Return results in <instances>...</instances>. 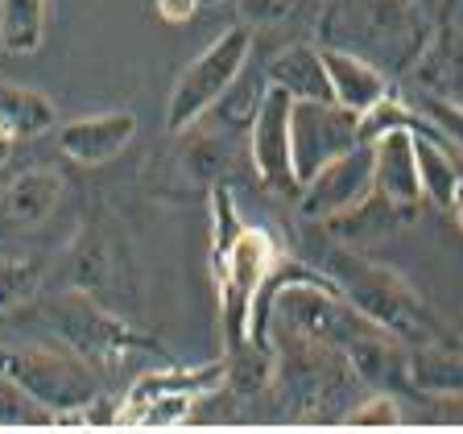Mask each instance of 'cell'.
I'll return each mask as SVG.
<instances>
[{
    "instance_id": "1",
    "label": "cell",
    "mask_w": 463,
    "mask_h": 434,
    "mask_svg": "<svg viewBox=\"0 0 463 434\" xmlns=\"http://www.w3.org/2000/svg\"><path fill=\"white\" fill-rule=\"evenodd\" d=\"M434 29V13L418 0H323L318 46L347 50L389 79L414 71Z\"/></svg>"
},
{
    "instance_id": "2",
    "label": "cell",
    "mask_w": 463,
    "mask_h": 434,
    "mask_svg": "<svg viewBox=\"0 0 463 434\" xmlns=\"http://www.w3.org/2000/svg\"><path fill=\"white\" fill-rule=\"evenodd\" d=\"M327 278L335 281V289L344 294L352 307L360 310L364 318H373L376 327H385L389 335H397L402 344H430V339H443V323L418 298V289L402 278V273L385 269V265H376L368 260L364 252L339 249L327 252Z\"/></svg>"
},
{
    "instance_id": "3",
    "label": "cell",
    "mask_w": 463,
    "mask_h": 434,
    "mask_svg": "<svg viewBox=\"0 0 463 434\" xmlns=\"http://www.w3.org/2000/svg\"><path fill=\"white\" fill-rule=\"evenodd\" d=\"M0 381L42 405L50 414V426H54V414H67L99 397V373L71 347L0 344Z\"/></svg>"
},
{
    "instance_id": "4",
    "label": "cell",
    "mask_w": 463,
    "mask_h": 434,
    "mask_svg": "<svg viewBox=\"0 0 463 434\" xmlns=\"http://www.w3.org/2000/svg\"><path fill=\"white\" fill-rule=\"evenodd\" d=\"M252 54V29L236 25L223 29L212 46L203 50L199 58H191V67L178 75L170 99H165V133H186L212 112L228 87H236V79L244 75Z\"/></svg>"
},
{
    "instance_id": "5",
    "label": "cell",
    "mask_w": 463,
    "mask_h": 434,
    "mask_svg": "<svg viewBox=\"0 0 463 434\" xmlns=\"http://www.w3.org/2000/svg\"><path fill=\"white\" fill-rule=\"evenodd\" d=\"M278 260H281V252H278V244H273V236L265 228H249V223H244L241 236H236L220 257H212L228 352H244V347H249L252 302H257L260 286L269 281Z\"/></svg>"
},
{
    "instance_id": "6",
    "label": "cell",
    "mask_w": 463,
    "mask_h": 434,
    "mask_svg": "<svg viewBox=\"0 0 463 434\" xmlns=\"http://www.w3.org/2000/svg\"><path fill=\"white\" fill-rule=\"evenodd\" d=\"M46 323L54 327V335L62 339L75 356H83L91 368H99V364L120 368V364H128V356L137 360L141 352L162 356V347H157L154 339L128 331L120 318H112L108 310H99L96 302L87 298V294H79V289H71V294H62V298L50 302Z\"/></svg>"
},
{
    "instance_id": "7",
    "label": "cell",
    "mask_w": 463,
    "mask_h": 434,
    "mask_svg": "<svg viewBox=\"0 0 463 434\" xmlns=\"http://www.w3.org/2000/svg\"><path fill=\"white\" fill-rule=\"evenodd\" d=\"M289 141H294V174L302 186L315 170H323L331 157L347 154L364 137H360V116L352 108L335 104V99H294Z\"/></svg>"
},
{
    "instance_id": "8",
    "label": "cell",
    "mask_w": 463,
    "mask_h": 434,
    "mask_svg": "<svg viewBox=\"0 0 463 434\" xmlns=\"http://www.w3.org/2000/svg\"><path fill=\"white\" fill-rule=\"evenodd\" d=\"M289 112H294V96L281 87H265L257 112L249 125L252 145V165L257 178L278 194H294L298 199V174H294V141H289Z\"/></svg>"
},
{
    "instance_id": "9",
    "label": "cell",
    "mask_w": 463,
    "mask_h": 434,
    "mask_svg": "<svg viewBox=\"0 0 463 434\" xmlns=\"http://www.w3.org/2000/svg\"><path fill=\"white\" fill-rule=\"evenodd\" d=\"M376 191L373 183V141L352 145L347 154L331 157L323 170H315L307 183L298 186V212L307 220H323L327 223L331 215L356 207L360 199Z\"/></svg>"
},
{
    "instance_id": "10",
    "label": "cell",
    "mask_w": 463,
    "mask_h": 434,
    "mask_svg": "<svg viewBox=\"0 0 463 434\" xmlns=\"http://www.w3.org/2000/svg\"><path fill=\"white\" fill-rule=\"evenodd\" d=\"M373 183L397 207L422 203V174H418V137L414 128L393 125L373 137Z\"/></svg>"
},
{
    "instance_id": "11",
    "label": "cell",
    "mask_w": 463,
    "mask_h": 434,
    "mask_svg": "<svg viewBox=\"0 0 463 434\" xmlns=\"http://www.w3.org/2000/svg\"><path fill=\"white\" fill-rule=\"evenodd\" d=\"M137 133L133 112H99V116H83L71 125L58 128V154L75 165H108Z\"/></svg>"
},
{
    "instance_id": "12",
    "label": "cell",
    "mask_w": 463,
    "mask_h": 434,
    "mask_svg": "<svg viewBox=\"0 0 463 434\" xmlns=\"http://www.w3.org/2000/svg\"><path fill=\"white\" fill-rule=\"evenodd\" d=\"M414 83L439 99L463 104V29L451 21H434L430 42L414 62Z\"/></svg>"
},
{
    "instance_id": "13",
    "label": "cell",
    "mask_w": 463,
    "mask_h": 434,
    "mask_svg": "<svg viewBox=\"0 0 463 434\" xmlns=\"http://www.w3.org/2000/svg\"><path fill=\"white\" fill-rule=\"evenodd\" d=\"M223 385H232V364L215 360V364H203V368H183V364H154L149 373H141L133 381L125 397V410L141 401H154V397H165V393H183V397H212L220 393Z\"/></svg>"
},
{
    "instance_id": "14",
    "label": "cell",
    "mask_w": 463,
    "mask_h": 434,
    "mask_svg": "<svg viewBox=\"0 0 463 434\" xmlns=\"http://www.w3.org/2000/svg\"><path fill=\"white\" fill-rule=\"evenodd\" d=\"M318 50H323V62H327L335 104L352 108L356 116H368L393 91V79H389L385 71H376L373 62H364V58L347 54V50H331V46H318Z\"/></svg>"
},
{
    "instance_id": "15",
    "label": "cell",
    "mask_w": 463,
    "mask_h": 434,
    "mask_svg": "<svg viewBox=\"0 0 463 434\" xmlns=\"http://www.w3.org/2000/svg\"><path fill=\"white\" fill-rule=\"evenodd\" d=\"M58 128V108L46 91L21 83H0V133L9 141H33V137Z\"/></svg>"
},
{
    "instance_id": "16",
    "label": "cell",
    "mask_w": 463,
    "mask_h": 434,
    "mask_svg": "<svg viewBox=\"0 0 463 434\" xmlns=\"http://www.w3.org/2000/svg\"><path fill=\"white\" fill-rule=\"evenodd\" d=\"M269 83L289 91L294 99H335L331 96V79H327V62L318 46H286L278 58L269 62Z\"/></svg>"
},
{
    "instance_id": "17",
    "label": "cell",
    "mask_w": 463,
    "mask_h": 434,
    "mask_svg": "<svg viewBox=\"0 0 463 434\" xmlns=\"http://www.w3.org/2000/svg\"><path fill=\"white\" fill-rule=\"evenodd\" d=\"M410 381L422 397L434 393H463V344L430 339L410 347Z\"/></svg>"
},
{
    "instance_id": "18",
    "label": "cell",
    "mask_w": 463,
    "mask_h": 434,
    "mask_svg": "<svg viewBox=\"0 0 463 434\" xmlns=\"http://www.w3.org/2000/svg\"><path fill=\"white\" fill-rule=\"evenodd\" d=\"M410 215H414V207H397V203H389L381 191H373L368 199H360L356 207L331 215L327 231H335L344 244H360V241L368 244V241H381V236L397 231Z\"/></svg>"
},
{
    "instance_id": "19",
    "label": "cell",
    "mask_w": 463,
    "mask_h": 434,
    "mask_svg": "<svg viewBox=\"0 0 463 434\" xmlns=\"http://www.w3.org/2000/svg\"><path fill=\"white\" fill-rule=\"evenodd\" d=\"M418 137V174H422V199H430L434 207H443V212H451V194L455 186H459L463 170V154L455 149V145L447 141H434V137Z\"/></svg>"
},
{
    "instance_id": "20",
    "label": "cell",
    "mask_w": 463,
    "mask_h": 434,
    "mask_svg": "<svg viewBox=\"0 0 463 434\" xmlns=\"http://www.w3.org/2000/svg\"><path fill=\"white\" fill-rule=\"evenodd\" d=\"M62 199V178L54 170H29L5 194V207L17 223H42Z\"/></svg>"
},
{
    "instance_id": "21",
    "label": "cell",
    "mask_w": 463,
    "mask_h": 434,
    "mask_svg": "<svg viewBox=\"0 0 463 434\" xmlns=\"http://www.w3.org/2000/svg\"><path fill=\"white\" fill-rule=\"evenodd\" d=\"M50 0H0V42L9 54H33L46 33Z\"/></svg>"
},
{
    "instance_id": "22",
    "label": "cell",
    "mask_w": 463,
    "mask_h": 434,
    "mask_svg": "<svg viewBox=\"0 0 463 434\" xmlns=\"http://www.w3.org/2000/svg\"><path fill=\"white\" fill-rule=\"evenodd\" d=\"M42 273H46V257L38 252H0V318L38 294Z\"/></svg>"
},
{
    "instance_id": "23",
    "label": "cell",
    "mask_w": 463,
    "mask_h": 434,
    "mask_svg": "<svg viewBox=\"0 0 463 434\" xmlns=\"http://www.w3.org/2000/svg\"><path fill=\"white\" fill-rule=\"evenodd\" d=\"M405 99H410V104H414L418 112H422L426 120H430V125L439 128V133H443L447 141H451L455 149L463 154V104L439 99V96H430V91H422V87H414V91H410Z\"/></svg>"
},
{
    "instance_id": "24",
    "label": "cell",
    "mask_w": 463,
    "mask_h": 434,
    "mask_svg": "<svg viewBox=\"0 0 463 434\" xmlns=\"http://www.w3.org/2000/svg\"><path fill=\"white\" fill-rule=\"evenodd\" d=\"M339 422L344 426H397L402 422V405H397L393 393H373L364 405L347 410Z\"/></svg>"
},
{
    "instance_id": "25",
    "label": "cell",
    "mask_w": 463,
    "mask_h": 434,
    "mask_svg": "<svg viewBox=\"0 0 463 434\" xmlns=\"http://www.w3.org/2000/svg\"><path fill=\"white\" fill-rule=\"evenodd\" d=\"M29 422H50V414L42 405H33L17 389H0V426H29Z\"/></svg>"
},
{
    "instance_id": "26",
    "label": "cell",
    "mask_w": 463,
    "mask_h": 434,
    "mask_svg": "<svg viewBox=\"0 0 463 434\" xmlns=\"http://www.w3.org/2000/svg\"><path fill=\"white\" fill-rule=\"evenodd\" d=\"M426 422L434 426H463V393H434Z\"/></svg>"
},
{
    "instance_id": "27",
    "label": "cell",
    "mask_w": 463,
    "mask_h": 434,
    "mask_svg": "<svg viewBox=\"0 0 463 434\" xmlns=\"http://www.w3.org/2000/svg\"><path fill=\"white\" fill-rule=\"evenodd\" d=\"M298 9V0H244V17L260 21V25H273V21L289 17Z\"/></svg>"
},
{
    "instance_id": "28",
    "label": "cell",
    "mask_w": 463,
    "mask_h": 434,
    "mask_svg": "<svg viewBox=\"0 0 463 434\" xmlns=\"http://www.w3.org/2000/svg\"><path fill=\"white\" fill-rule=\"evenodd\" d=\"M199 5L203 0H157V13H162L165 21H183V17H191Z\"/></svg>"
},
{
    "instance_id": "29",
    "label": "cell",
    "mask_w": 463,
    "mask_h": 434,
    "mask_svg": "<svg viewBox=\"0 0 463 434\" xmlns=\"http://www.w3.org/2000/svg\"><path fill=\"white\" fill-rule=\"evenodd\" d=\"M455 5H459V0H434V21H451Z\"/></svg>"
},
{
    "instance_id": "30",
    "label": "cell",
    "mask_w": 463,
    "mask_h": 434,
    "mask_svg": "<svg viewBox=\"0 0 463 434\" xmlns=\"http://www.w3.org/2000/svg\"><path fill=\"white\" fill-rule=\"evenodd\" d=\"M451 212H455V220H459V228H463V178H459V186H455V194H451Z\"/></svg>"
},
{
    "instance_id": "31",
    "label": "cell",
    "mask_w": 463,
    "mask_h": 434,
    "mask_svg": "<svg viewBox=\"0 0 463 434\" xmlns=\"http://www.w3.org/2000/svg\"><path fill=\"white\" fill-rule=\"evenodd\" d=\"M9 154H13V141H9V137H5V133H0V165L9 162Z\"/></svg>"
},
{
    "instance_id": "32",
    "label": "cell",
    "mask_w": 463,
    "mask_h": 434,
    "mask_svg": "<svg viewBox=\"0 0 463 434\" xmlns=\"http://www.w3.org/2000/svg\"><path fill=\"white\" fill-rule=\"evenodd\" d=\"M418 5H422V9H430V13H434V0H418Z\"/></svg>"
},
{
    "instance_id": "33",
    "label": "cell",
    "mask_w": 463,
    "mask_h": 434,
    "mask_svg": "<svg viewBox=\"0 0 463 434\" xmlns=\"http://www.w3.org/2000/svg\"><path fill=\"white\" fill-rule=\"evenodd\" d=\"M203 5H215V0H203Z\"/></svg>"
},
{
    "instance_id": "34",
    "label": "cell",
    "mask_w": 463,
    "mask_h": 434,
    "mask_svg": "<svg viewBox=\"0 0 463 434\" xmlns=\"http://www.w3.org/2000/svg\"><path fill=\"white\" fill-rule=\"evenodd\" d=\"M0 50H5V42H0Z\"/></svg>"
}]
</instances>
